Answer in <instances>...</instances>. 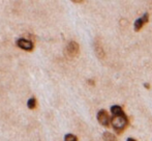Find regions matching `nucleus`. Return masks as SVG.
<instances>
[{"label": "nucleus", "instance_id": "423d86ee", "mask_svg": "<svg viewBox=\"0 0 152 141\" xmlns=\"http://www.w3.org/2000/svg\"><path fill=\"white\" fill-rule=\"evenodd\" d=\"M94 51H95L96 56L99 59L104 58V48H102V43L98 40H96L95 42H94Z\"/></svg>", "mask_w": 152, "mask_h": 141}, {"label": "nucleus", "instance_id": "7ed1b4c3", "mask_svg": "<svg viewBox=\"0 0 152 141\" xmlns=\"http://www.w3.org/2000/svg\"><path fill=\"white\" fill-rule=\"evenodd\" d=\"M80 53V47H79V44L77 42H69L66 46V54L69 57L74 58V57H77Z\"/></svg>", "mask_w": 152, "mask_h": 141}, {"label": "nucleus", "instance_id": "f257e3e1", "mask_svg": "<svg viewBox=\"0 0 152 141\" xmlns=\"http://www.w3.org/2000/svg\"><path fill=\"white\" fill-rule=\"evenodd\" d=\"M111 113H112L111 125L117 134H121L128 125L127 116L124 113L123 109L118 105H113L111 107Z\"/></svg>", "mask_w": 152, "mask_h": 141}, {"label": "nucleus", "instance_id": "1a4fd4ad", "mask_svg": "<svg viewBox=\"0 0 152 141\" xmlns=\"http://www.w3.org/2000/svg\"><path fill=\"white\" fill-rule=\"evenodd\" d=\"M64 141H78V138L72 134H67L64 137Z\"/></svg>", "mask_w": 152, "mask_h": 141}, {"label": "nucleus", "instance_id": "6e6552de", "mask_svg": "<svg viewBox=\"0 0 152 141\" xmlns=\"http://www.w3.org/2000/svg\"><path fill=\"white\" fill-rule=\"evenodd\" d=\"M27 106H28L29 109H34L36 107V100L34 98H31V99L28 100V103H27Z\"/></svg>", "mask_w": 152, "mask_h": 141}, {"label": "nucleus", "instance_id": "0eeeda50", "mask_svg": "<svg viewBox=\"0 0 152 141\" xmlns=\"http://www.w3.org/2000/svg\"><path fill=\"white\" fill-rule=\"evenodd\" d=\"M102 138H104V141H117L116 136L113 135L110 132H104V135H102Z\"/></svg>", "mask_w": 152, "mask_h": 141}, {"label": "nucleus", "instance_id": "39448f33", "mask_svg": "<svg viewBox=\"0 0 152 141\" xmlns=\"http://www.w3.org/2000/svg\"><path fill=\"white\" fill-rule=\"evenodd\" d=\"M148 20H149V15L146 12V14L143 15V17L139 18L138 20L134 22V31H140L141 29L143 28V26H144V25L146 24L147 22H148Z\"/></svg>", "mask_w": 152, "mask_h": 141}, {"label": "nucleus", "instance_id": "9b49d317", "mask_svg": "<svg viewBox=\"0 0 152 141\" xmlns=\"http://www.w3.org/2000/svg\"><path fill=\"white\" fill-rule=\"evenodd\" d=\"M145 87H146V88H149V84H147L146 83V84H145Z\"/></svg>", "mask_w": 152, "mask_h": 141}, {"label": "nucleus", "instance_id": "20e7f679", "mask_svg": "<svg viewBox=\"0 0 152 141\" xmlns=\"http://www.w3.org/2000/svg\"><path fill=\"white\" fill-rule=\"evenodd\" d=\"M17 45H18L19 48L23 49V50H25V51L33 50V43L26 40V38H19V40H17Z\"/></svg>", "mask_w": 152, "mask_h": 141}, {"label": "nucleus", "instance_id": "f03ea898", "mask_svg": "<svg viewBox=\"0 0 152 141\" xmlns=\"http://www.w3.org/2000/svg\"><path fill=\"white\" fill-rule=\"evenodd\" d=\"M111 118H112V117L109 115V113L107 112L106 110L102 109V110L98 111V113H97V120H98V123H99L100 125L102 126V127L108 128L109 126H110V123H111Z\"/></svg>", "mask_w": 152, "mask_h": 141}, {"label": "nucleus", "instance_id": "9d476101", "mask_svg": "<svg viewBox=\"0 0 152 141\" xmlns=\"http://www.w3.org/2000/svg\"><path fill=\"white\" fill-rule=\"evenodd\" d=\"M126 141H137V140H136V139H134V138H128V139L126 140Z\"/></svg>", "mask_w": 152, "mask_h": 141}]
</instances>
